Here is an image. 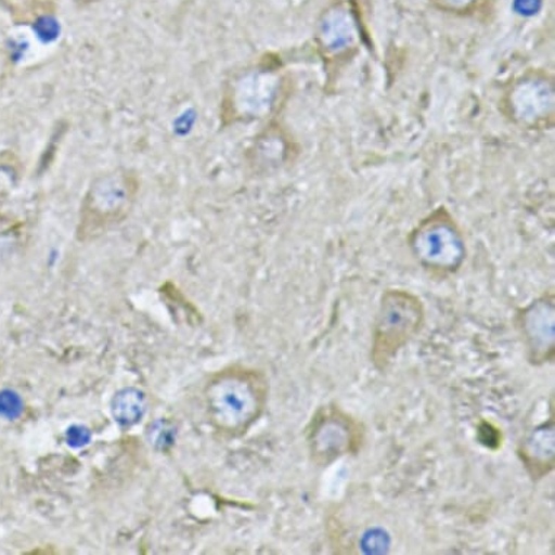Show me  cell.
<instances>
[{"label":"cell","instance_id":"1","mask_svg":"<svg viewBox=\"0 0 555 555\" xmlns=\"http://www.w3.org/2000/svg\"><path fill=\"white\" fill-rule=\"evenodd\" d=\"M268 397L267 375L245 365L217 371L204 387L208 422L224 438H241L249 433L262 417Z\"/></svg>","mask_w":555,"mask_h":555},{"label":"cell","instance_id":"2","mask_svg":"<svg viewBox=\"0 0 555 555\" xmlns=\"http://www.w3.org/2000/svg\"><path fill=\"white\" fill-rule=\"evenodd\" d=\"M426 318L425 305L409 289L392 288L383 293L373 327L371 364L386 373L405 346L420 335Z\"/></svg>","mask_w":555,"mask_h":555},{"label":"cell","instance_id":"3","mask_svg":"<svg viewBox=\"0 0 555 555\" xmlns=\"http://www.w3.org/2000/svg\"><path fill=\"white\" fill-rule=\"evenodd\" d=\"M139 192V181L130 170H113L98 177L80 207L78 237L95 238L122 223L130 215Z\"/></svg>","mask_w":555,"mask_h":555},{"label":"cell","instance_id":"4","mask_svg":"<svg viewBox=\"0 0 555 555\" xmlns=\"http://www.w3.org/2000/svg\"><path fill=\"white\" fill-rule=\"evenodd\" d=\"M311 463L331 467L348 455H358L365 443V426L340 405H320L306 426Z\"/></svg>","mask_w":555,"mask_h":555},{"label":"cell","instance_id":"5","mask_svg":"<svg viewBox=\"0 0 555 555\" xmlns=\"http://www.w3.org/2000/svg\"><path fill=\"white\" fill-rule=\"evenodd\" d=\"M414 259L439 275L459 271L465 259L463 234L446 211H437L422 221L409 238Z\"/></svg>","mask_w":555,"mask_h":555},{"label":"cell","instance_id":"6","mask_svg":"<svg viewBox=\"0 0 555 555\" xmlns=\"http://www.w3.org/2000/svg\"><path fill=\"white\" fill-rule=\"evenodd\" d=\"M554 294L533 300L531 305L516 311V328L527 346L529 364L541 366L554 361L555 315Z\"/></svg>","mask_w":555,"mask_h":555},{"label":"cell","instance_id":"7","mask_svg":"<svg viewBox=\"0 0 555 555\" xmlns=\"http://www.w3.org/2000/svg\"><path fill=\"white\" fill-rule=\"evenodd\" d=\"M518 456L533 481L542 480L554 469V417L533 429L520 442Z\"/></svg>","mask_w":555,"mask_h":555},{"label":"cell","instance_id":"8","mask_svg":"<svg viewBox=\"0 0 555 555\" xmlns=\"http://www.w3.org/2000/svg\"><path fill=\"white\" fill-rule=\"evenodd\" d=\"M553 85L545 79H525L515 87L514 111L516 118L525 124L544 121L553 111Z\"/></svg>","mask_w":555,"mask_h":555},{"label":"cell","instance_id":"9","mask_svg":"<svg viewBox=\"0 0 555 555\" xmlns=\"http://www.w3.org/2000/svg\"><path fill=\"white\" fill-rule=\"evenodd\" d=\"M20 412L21 401L18 396L12 391L0 392V414L12 420V417L18 416Z\"/></svg>","mask_w":555,"mask_h":555}]
</instances>
